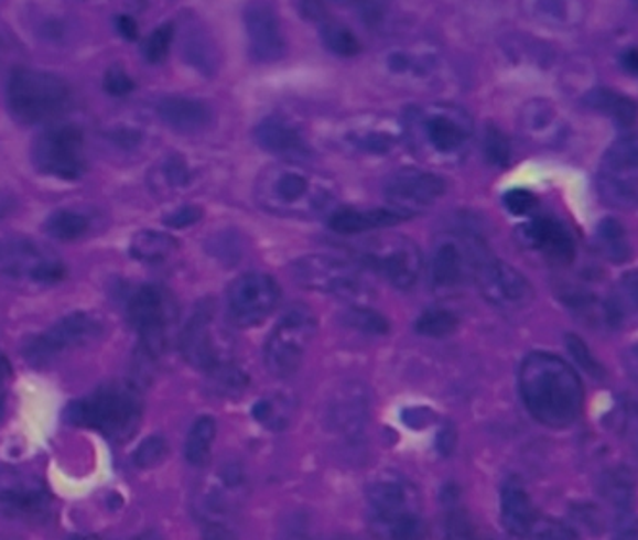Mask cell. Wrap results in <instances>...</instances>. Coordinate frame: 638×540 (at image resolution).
Returning a JSON list of instances; mask_svg holds the SVG:
<instances>
[{"label":"cell","mask_w":638,"mask_h":540,"mask_svg":"<svg viewBox=\"0 0 638 540\" xmlns=\"http://www.w3.org/2000/svg\"><path fill=\"white\" fill-rule=\"evenodd\" d=\"M105 323L99 316L76 311L54 323L48 331L41 332L23 344V359L43 369L53 365L61 355L68 354L77 347L89 346L102 336Z\"/></svg>","instance_id":"52a82bcc"},{"label":"cell","mask_w":638,"mask_h":540,"mask_svg":"<svg viewBox=\"0 0 638 540\" xmlns=\"http://www.w3.org/2000/svg\"><path fill=\"white\" fill-rule=\"evenodd\" d=\"M128 316L147 354L159 355L169 346L170 332L176 324V305L164 288L139 285L128 301Z\"/></svg>","instance_id":"7c38bea8"},{"label":"cell","mask_w":638,"mask_h":540,"mask_svg":"<svg viewBox=\"0 0 638 540\" xmlns=\"http://www.w3.org/2000/svg\"><path fill=\"white\" fill-rule=\"evenodd\" d=\"M596 239H598L602 253L608 261L614 262V264H624L625 261H629L631 241H629L624 224L619 223L617 218H612V216L604 218L596 228Z\"/></svg>","instance_id":"f546056e"},{"label":"cell","mask_w":638,"mask_h":540,"mask_svg":"<svg viewBox=\"0 0 638 540\" xmlns=\"http://www.w3.org/2000/svg\"><path fill=\"white\" fill-rule=\"evenodd\" d=\"M31 162L43 176L79 180L85 174L84 133L72 123L46 128L31 145Z\"/></svg>","instance_id":"9c48e42d"},{"label":"cell","mask_w":638,"mask_h":540,"mask_svg":"<svg viewBox=\"0 0 638 540\" xmlns=\"http://www.w3.org/2000/svg\"><path fill=\"white\" fill-rule=\"evenodd\" d=\"M624 290L629 295V300L632 301V305L638 307V270H632L629 274H625Z\"/></svg>","instance_id":"db71d44e"},{"label":"cell","mask_w":638,"mask_h":540,"mask_svg":"<svg viewBox=\"0 0 638 540\" xmlns=\"http://www.w3.org/2000/svg\"><path fill=\"white\" fill-rule=\"evenodd\" d=\"M604 166L609 177L635 176L638 174V136L621 138L609 147L604 156Z\"/></svg>","instance_id":"e575fe53"},{"label":"cell","mask_w":638,"mask_h":540,"mask_svg":"<svg viewBox=\"0 0 638 540\" xmlns=\"http://www.w3.org/2000/svg\"><path fill=\"white\" fill-rule=\"evenodd\" d=\"M69 85L46 69L18 68L8 79L7 107L14 122L35 126L68 105Z\"/></svg>","instance_id":"5b68a950"},{"label":"cell","mask_w":638,"mask_h":540,"mask_svg":"<svg viewBox=\"0 0 638 540\" xmlns=\"http://www.w3.org/2000/svg\"><path fill=\"white\" fill-rule=\"evenodd\" d=\"M459 326V318L450 309H426L415 321V331L429 338H446Z\"/></svg>","instance_id":"f35d334b"},{"label":"cell","mask_w":638,"mask_h":540,"mask_svg":"<svg viewBox=\"0 0 638 540\" xmlns=\"http://www.w3.org/2000/svg\"><path fill=\"white\" fill-rule=\"evenodd\" d=\"M43 230L58 241H72L82 238L89 230V218L74 208H58L53 215L46 216Z\"/></svg>","instance_id":"d6a6232c"},{"label":"cell","mask_w":638,"mask_h":540,"mask_svg":"<svg viewBox=\"0 0 638 540\" xmlns=\"http://www.w3.org/2000/svg\"><path fill=\"white\" fill-rule=\"evenodd\" d=\"M565 347L570 352L571 357L575 359L578 367L585 370L586 375H591L594 378H604L606 372H604V367H602L598 359L594 357L591 347L586 346L583 339L578 338L577 334H567L565 336Z\"/></svg>","instance_id":"f6af8a7d"},{"label":"cell","mask_w":638,"mask_h":540,"mask_svg":"<svg viewBox=\"0 0 638 540\" xmlns=\"http://www.w3.org/2000/svg\"><path fill=\"white\" fill-rule=\"evenodd\" d=\"M629 434H631L632 450L638 457V408L632 409L631 417H629Z\"/></svg>","instance_id":"9f6ffc18"},{"label":"cell","mask_w":638,"mask_h":540,"mask_svg":"<svg viewBox=\"0 0 638 540\" xmlns=\"http://www.w3.org/2000/svg\"><path fill=\"white\" fill-rule=\"evenodd\" d=\"M334 182L295 162H282L257 177V203L272 215L311 216L334 199Z\"/></svg>","instance_id":"7a4b0ae2"},{"label":"cell","mask_w":638,"mask_h":540,"mask_svg":"<svg viewBox=\"0 0 638 540\" xmlns=\"http://www.w3.org/2000/svg\"><path fill=\"white\" fill-rule=\"evenodd\" d=\"M517 236L525 247L547 255L548 259H552V261L570 264L577 253L575 239L567 230V226L552 216L532 218L517 230Z\"/></svg>","instance_id":"44dd1931"},{"label":"cell","mask_w":638,"mask_h":540,"mask_svg":"<svg viewBox=\"0 0 638 540\" xmlns=\"http://www.w3.org/2000/svg\"><path fill=\"white\" fill-rule=\"evenodd\" d=\"M169 454V442L162 439L161 434H154L143 440L133 454V465L139 469H151L164 462Z\"/></svg>","instance_id":"7bdbcfd3"},{"label":"cell","mask_w":638,"mask_h":540,"mask_svg":"<svg viewBox=\"0 0 638 540\" xmlns=\"http://www.w3.org/2000/svg\"><path fill=\"white\" fill-rule=\"evenodd\" d=\"M185 56L187 61L199 66L201 69H207L210 72L213 69V64H215V53H213V45L208 39L203 37L201 33H195L187 45H185Z\"/></svg>","instance_id":"7dc6e473"},{"label":"cell","mask_w":638,"mask_h":540,"mask_svg":"<svg viewBox=\"0 0 638 540\" xmlns=\"http://www.w3.org/2000/svg\"><path fill=\"white\" fill-rule=\"evenodd\" d=\"M116 30L128 41H136L138 39V23L130 15H118L116 18Z\"/></svg>","instance_id":"f5cc1de1"},{"label":"cell","mask_w":638,"mask_h":540,"mask_svg":"<svg viewBox=\"0 0 638 540\" xmlns=\"http://www.w3.org/2000/svg\"><path fill=\"white\" fill-rule=\"evenodd\" d=\"M359 261L398 290L413 288L423 272V255L419 247L401 236L375 239L363 246Z\"/></svg>","instance_id":"9a60e30c"},{"label":"cell","mask_w":638,"mask_h":540,"mask_svg":"<svg viewBox=\"0 0 638 540\" xmlns=\"http://www.w3.org/2000/svg\"><path fill=\"white\" fill-rule=\"evenodd\" d=\"M174 39V28L172 23H164L147 37L145 45H143V54L149 62L159 64L164 61V56L169 54L170 45Z\"/></svg>","instance_id":"bcb514c9"},{"label":"cell","mask_w":638,"mask_h":540,"mask_svg":"<svg viewBox=\"0 0 638 540\" xmlns=\"http://www.w3.org/2000/svg\"><path fill=\"white\" fill-rule=\"evenodd\" d=\"M446 180L426 170L403 169L385 185L386 199L403 215L415 216L446 193Z\"/></svg>","instance_id":"d6986e66"},{"label":"cell","mask_w":638,"mask_h":540,"mask_svg":"<svg viewBox=\"0 0 638 540\" xmlns=\"http://www.w3.org/2000/svg\"><path fill=\"white\" fill-rule=\"evenodd\" d=\"M10 378H12V365L8 361L7 355L0 354V388L7 385Z\"/></svg>","instance_id":"6f0895ef"},{"label":"cell","mask_w":638,"mask_h":540,"mask_svg":"<svg viewBox=\"0 0 638 540\" xmlns=\"http://www.w3.org/2000/svg\"><path fill=\"white\" fill-rule=\"evenodd\" d=\"M525 406L548 429H567L583 411L585 392L577 372L562 357L547 352L527 355L519 367Z\"/></svg>","instance_id":"6da1fadb"},{"label":"cell","mask_w":638,"mask_h":540,"mask_svg":"<svg viewBox=\"0 0 638 540\" xmlns=\"http://www.w3.org/2000/svg\"><path fill=\"white\" fill-rule=\"evenodd\" d=\"M207 377L213 393L223 398H236L249 385V377L234 361L224 363L220 367L208 370Z\"/></svg>","instance_id":"d590c367"},{"label":"cell","mask_w":638,"mask_h":540,"mask_svg":"<svg viewBox=\"0 0 638 540\" xmlns=\"http://www.w3.org/2000/svg\"><path fill=\"white\" fill-rule=\"evenodd\" d=\"M64 262L53 249L23 236L0 238V278L18 285L46 288L62 280Z\"/></svg>","instance_id":"8992f818"},{"label":"cell","mask_w":638,"mask_h":540,"mask_svg":"<svg viewBox=\"0 0 638 540\" xmlns=\"http://www.w3.org/2000/svg\"><path fill=\"white\" fill-rule=\"evenodd\" d=\"M471 267L469 251L465 253L454 241H446L436 249L431 264L432 284L452 288L462 282L465 270Z\"/></svg>","instance_id":"83f0119b"},{"label":"cell","mask_w":638,"mask_h":540,"mask_svg":"<svg viewBox=\"0 0 638 540\" xmlns=\"http://www.w3.org/2000/svg\"><path fill=\"white\" fill-rule=\"evenodd\" d=\"M201 216H203V208L197 207V205H184V207L176 208L174 213H170L166 218H164V224L170 226V228H187L192 224L199 223Z\"/></svg>","instance_id":"f907efd6"},{"label":"cell","mask_w":638,"mask_h":540,"mask_svg":"<svg viewBox=\"0 0 638 540\" xmlns=\"http://www.w3.org/2000/svg\"><path fill=\"white\" fill-rule=\"evenodd\" d=\"M504 207L508 208L511 215H529L532 208L537 207V197L529 190L516 187L504 195Z\"/></svg>","instance_id":"c3c4849f"},{"label":"cell","mask_w":638,"mask_h":540,"mask_svg":"<svg viewBox=\"0 0 638 540\" xmlns=\"http://www.w3.org/2000/svg\"><path fill=\"white\" fill-rule=\"evenodd\" d=\"M619 61H621V66H624L629 74L638 77V48H627V51H624V54H621Z\"/></svg>","instance_id":"11a10c76"},{"label":"cell","mask_w":638,"mask_h":540,"mask_svg":"<svg viewBox=\"0 0 638 540\" xmlns=\"http://www.w3.org/2000/svg\"><path fill=\"white\" fill-rule=\"evenodd\" d=\"M105 91L108 95H112V97H126V95H130L133 91V82H131V77L123 72L122 68H115L108 69L107 74H105Z\"/></svg>","instance_id":"681fc988"},{"label":"cell","mask_w":638,"mask_h":540,"mask_svg":"<svg viewBox=\"0 0 638 540\" xmlns=\"http://www.w3.org/2000/svg\"><path fill=\"white\" fill-rule=\"evenodd\" d=\"M213 303H203L182 331L180 347L185 361L195 369L208 370L231 361V346Z\"/></svg>","instance_id":"5bb4252c"},{"label":"cell","mask_w":638,"mask_h":540,"mask_svg":"<svg viewBox=\"0 0 638 540\" xmlns=\"http://www.w3.org/2000/svg\"><path fill=\"white\" fill-rule=\"evenodd\" d=\"M321 37H323L324 46L338 56H355L361 51V45L352 30L338 22L323 23Z\"/></svg>","instance_id":"60d3db41"},{"label":"cell","mask_w":638,"mask_h":540,"mask_svg":"<svg viewBox=\"0 0 638 540\" xmlns=\"http://www.w3.org/2000/svg\"><path fill=\"white\" fill-rule=\"evenodd\" d=\"M411 216L403 215L396 208H349V210H339L332 216V230L338 234H361V231L382 230V228H392L396 224L405 223Z\"/></svg>","instance_id":"484cf974"},{"label":"cell","mask_w":638,"mask_h":540,"mask_svg":"<svg viewBox=\"0 0 638 540\" xmlns=\"http://www.w3.org/2000/svg\"><path fill=\"white\" fill-rule=\"evenodd\" d=\"M216 439V421L213 417L203 415L193 423L192 431L185 440V460L192 465H205L213 452Z\"/></svg>","instance_id":"836d02e7"},{"label":"cell","mask_w":638,"mask_h":540,"mask_svg":"<svg viewBox=\"0 0 638 540\" xmlns=\"http://www.w3.org/2000/svg\"><path fill=\"white\" fill-rule=\"evenodd\" d=\"M156 176H159L156 185H162L164 190H182L192 182V170L185 164L184 159L172 154L156 169Z\"/></svg>","instance_id":"b9f144b4"},{"label":"cell","mask_w":638,"mask_h":540,"mask_svg":"<svg viewBox=\"0 0 638 540\" xmlns=\"http://www.w3.org/2000/svg\"><path fill=\"white\" fill-rule=\"evenodd\" d=\"M372 531L390 539H415L423 531L415 486L396 471H382L365 488Z\"/></svg>","instance_id":"3957f363"},{"label":"cell","mask_w":638,"mask_h":540,"mask_svg":"<svg viewBox=\"0 0 638 540\" xmlns=\"http://www.w3.org/2000/svg\"><path fill=\"white\" fill-rule=\"evenodd\" d=\"M53 498L45 483L28 471L0 469V516L20 523H41Z\"/></svg>","instance_id":"2e32d148"},{"label":"cell","mask_w":638,"mask_h":540,"mask_svg":"<svg viewBox=\"0 0 638 540\" xmlns=\"http://www.w3.org/2000/svg\"><path fill=\"white\" fill-rule=\"evenodd\" d=\"M583 102H585L586 108L606 116L617 126H631L638 118L637 102L624 93L614 91L608 87H598V89L586 93Z\"/></svg>","instance_id":"4316f807"},{"label":"cell","mask_w":638,"mask_h":540,"mask_svg":"<svg viewBox=\"0 0 638 540\" xmlns=\"http://www.w3.org/2000/svg\"><path fill=\"white\" fill-rule=\"evenodd\" d=\"M141 400L128 386H102L99 390L72 401L64 409V421L93 429L102 436L126 442L141 423Z\"/></svg>","instance_id":"277c9868"},{"label":"cell","mask_w":638,"mask_h":540,"mask_svg":"<svg viewBox=\"0 0 638 540\" xmlns=\"http://www.w3.org/2000/svg\"><path fill=\"white\" fill-rule=\"evenodd\" d=\"M419 123L421 138L439 156H455L469 143V123L450 110H432Z\"/></svg>","instance_id":"7402d4cb"},{"label":"cell","mask_w":638,"mask_h":540,"mask_svg":"<svg viewBox=\"0 0 638 540\" xmlns=\"http://www.w3.org/2000/svg\"><path fill=\"white\" fill-rule=\"evenodd\" d=\"M316 321L307 307H293L278 321L264 346V365L277 378L292 377L313 346Z\"/></svg>","instance_id":"ba28073f"},{"label":"cell","mask_w":638,"mask_h":540,"mask_svg":"<svg viewBox=\"0 0 638 540\" xmlns=\"http://www.w3.org/2000/svg\"><path fill=\"white\" fill-rule=\"evenodd\" d=\"M471 269L488 301L501 309H525L534 300V290L529 280L508 262L494 259L477 241L467 244Z\"/></svg>","instance_id":"4fadbf2b"},{"label":"cell","mask_w":638,"mask_h":540,"mask_svg":"<svg viewBox=\"0 0 638 540\" xmlns=\"http://www.w3.org/2000/svg\"><path fill=\"white\" fill-rule=\"evenodd\" d=\"M180 249V241L166 231L143 230L131 238L130 253L141 262H164Z\"/></svg>","instance_id":"f1b7e54d"},{"label":"cell","mask_w":638,"mask_h":540,"mask_svg":"<svg viewBox=\"0 0 638 540\" xmlns=\"http://www.w3.org/2000/svg\"><path fill=\"white\" fill-rule=\"evenodd\" d=\"M347 141L357 151L367 154H386L400 143V136L396 131L382 130V128H361L347 136Z\"/></svg>","instance_id":"8d00e7d4"},{"label":"cell","mask_w":638,"mask_h":540,"mask_svg":"<svg viewBox=\"0 0 638 540\" xmlns=\"http://www.w3.org/2000/svg\"><path fill=\"white\" fill-rule=\"evenodd\" d=\"M282 298L280 285L264 272H247L236 278L226 292V307L231 323L253 328L264 323Z\"/></svg>","instance_id":"e0dca14e"},{"label":"cell","mask_w":638,"mask_h":540,"mask_svg":"<svg viewBox=\"0 0 638 540\" xmlns=\"http://www.w3.org/2000/svg\"><path fill=\"white\" fill-rule=\"evenodd\" d=\"M253 138L257 145L272 154H280L288 159H300V156L311 154V147L300 128H295L292 122L278 116H270L257 123Z\"/></svg>","instance_id":"603a6c76"},{"label":"cell","mask_w":638,"mask_h":540,"mask_svg":"<svg viewBox=\"0 0 638 540\" xmlns=\"http://www.w3.org/2000/svg\"><path fill=\"white\" fill-rule=\"evenodd\" d=\"M293 282L311 292L331 293L357 303L365 298V284L359 270L331 255H307L290 264Z\"/></svg>","instance_id":"8fae6325"},{"label":"cell","mask_w":638,"mask_h":540,"mask_svg":"<svg viewBox=\"0 0 638 540\" xmlns=\"http://www.w3.org/2000/svg\"><path fill=\"white\" fill-rule=\"evenodd\" d=\"M249 51L253 61L277 62L285 54V39L272 0H251L244 8Z\"/></svg>","instance_id":"ffe728a7"},{"label":"cell","mask_w":638,"mask_h":540,"mask_svg":"<svg viewBox=\"0 0 638 540\" xmlns=\"http://www.w3.org/2000/svg\"><path fill=\"white\" fill-rule=\"evenodd\" d=\"M624 367L627 377L638 385V342L627 347L624 354Z\"/></svg>","instance_id":"816d5d0a"},{"label":"cell","mask_w":638,"mask_h":540,"mask_svg":"<svg viewBox=\"0 0 638 540\" xmlns=\"http://www.w3.org/2000/svg\"><path fill=\"white\" fill-rule=\"evenodd\" d=\"M501 521L504 527L516 537L532 539H575L577 532L563 527L550 517H544L534 508L523 485L509 478L501 490Z\"/></svg>","instance_id":"ac0fdd59"},{"label":"cell","mask_w":638,"mask_h":540,"mask_svg":"<svg viewBox=\"0 0 638 540\" xmlns=\"http://www.w3.org/2000/svg\"><path fill=\"white\" fill-rule=\"evenodd\" d=\"M156 112L161 116L162 122L169 126L170 130L180 133H197L207 130L215 120L213 108L207 102L190 97H166L159 102Z\"/></svg>","instance_id":"cb8c5ba5"},{"label":"cell","mask_w":638,"mask_h":540,"mask_svg":"<svg viewBox=\"0 0 638 540\" xmlns=\"http://www.w3.org/2000/svg\"><path fill=\"white\" fill-rule=\"evenodd\" d=\"M602 494L608 498L612 506H616L617 511L627 514L635 500L631 475L624 469L609 471L608 475L602 478Z\"/></svg>","instance_id":"74e56055"},{"label":"cell","mask_w":638,"mask_h":540,"mask_svg":"<svg viewBox=\"0 0 638 540\" xmlns=\"http://www.w3.org/2000/svg\"><path fill=\"white\" fill-rule=\"evenodd\" d=\"M251 415H253L257 423L262 424L269 431H284L285 426L292 421V400L285 398V396H280V393L264 396L261 400L255 401L253 408H251Z\"/></svg>","instance_id":"1f68e13d"},{"label":"cell","mask_w":638,"mask_h":540,"mask_svg":"<svg viewBox=\"0 0 638 540\" xmlns=\"http://www.w3.org/2000/svg\"><path fill=\"white\" fill-rule=\"evenodd\" d=\"M344 324L369 336H382L390 331V324L385 316L375 309L365 307L359 303H352V307L344 313Z\"/></svg>","instance_id":"ab89813d"},{"label":"cell","mask_w":638,"mask_h":540,"mask_svg":"<svg viewBox=\"0 0 638 540\" xmlns=\"http://www.w3.org/2000/svg\"><path fill=\"white\" fill-rule=\"evenodd\" d=\"M369 415V400L359 385H347L336 392L328 408V423L342 434H357L363 431Z\"/></svg>","instance_id":"d4e9b609"},{"label":"cell","mask_w":638,"mask_h":540,"mask_svg":"<svg viewBox=\"0 0 638 540\" xmlns=\"http://www.w3.org/2000/svg\"><path fill=\"white\" fill-rule=\"evenodd\" d=\"M483 149H485L486 159L494 166L504 169L508 166L511 161V145L506 133H501L496 126H488L485 131V139H483Z\"/></svg>","instance_id":"ee69618b"},{"label":"cell","mask_w":638,"mask_h":540,"mask_svg":"<svg viewBox=\"0 0 638 540\" xmlns=\"http://www.w3.org/2000/svg\"><path fill=\"white\" fill-rule=\"evenodd\" d=\"M531 14L548 25H577L583 20L581 0H527Z\"/></svg>","instance_id":"4dcf8cb0"},{"label":"cell","mask_w":638,"mask_h":540,"mask_svg":"<svg viewBox=\"0 0 638 540\" xmlns=\"http://www.w3.org/2000/svg\"><path fill=\"white\" fill-rule=\"evenodd\" d=\"M247 486L244 469L236 463H226L207 478L199 494L195 496V511L210 534H218L224 529L230 534V527L238 516L239 508L246 498Z\"/></svg>","instance_id":"30bf717a"},{"label":"cell","mask_w":638,"mask_h":540,"mask_svg":"<svg viewBox=\"0 0 638 540\" xmlns=\"http://www.w3.org/2000/svg\"><path fill=\"white\" fill-rule=\"evenodd\" d=\"M2 415H4V398L0 396V419H2Z\"/></svg>","instance_id":"680465c9"}]
</instances>
